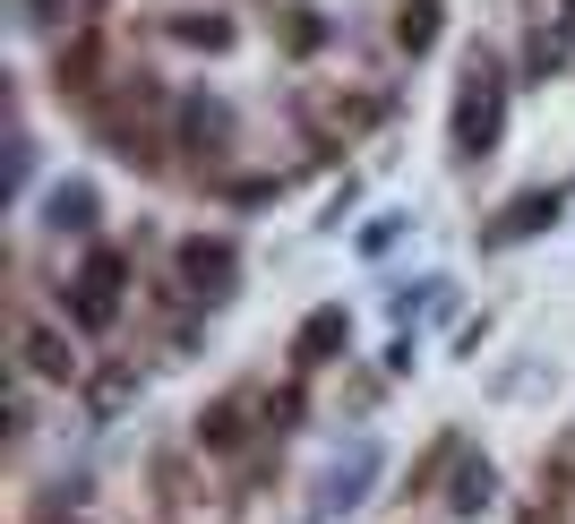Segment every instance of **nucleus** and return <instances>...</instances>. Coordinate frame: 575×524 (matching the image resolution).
<instances>
[{
    "instance_id": "obj_1",
    "label": "nucleus",
    "mask_w": 575,
    "mask_h": 524,
    "mask_svg": "<svg viewBox=\"0 0 575 524\" xmlns=\"http://www.w3.org/2000/svg\"><path fill=\"white\" fill-rule=\"evenodd\" d=\"M464 87H473V95H464V112H455V147L473 155V147H490V130H498V78H490V61H473Z\"/></svg>"
},
{
    "instance_id": "obj_2",
    "label": "nucleus",
    "mask_w": 575,
    "mask_h": 524,
    "mask_svg": "<svg viewBox=\"0 0 575 524\" xmlns=\"http://www.w3.org/2000/svg\"><path fill=\"white\" fill-rule=\"evenodd\" d=\"M542 224H558V190L515 198V206H507V224H498V241H524V232H542Z\"/></svg>"
},
{
    "instance_id": "obj_3",
    "label": "nucleus",
    "mask_w": 575,
    "mask_h": 524,
    "mask_svg": "<svg viewBox=\"0 0 575 524\" xmlns=\"http://www.w3.org/2000/svg\"><path fill=\"white\" fill-rule=\"evenodd\" d=\"M27 353H34V370H43V379H69V370H78V353H69L61 335H43V328L27 335Z\"/></svg>"
},
{
    "instance_id": "obj_4",
    "label": "nucleus",
    "mask_w": 575,
    "mask_h": 524,
    "mask_svg": "<svg viewBox=\"0 0 575 524\" xmlns=\"http://www.w3.org/2000/svg\"><path fill=\"white\" fill-rule=\"evenodd\" d=\"M335 335H344V310H319V319L301 328V361H319L326 344H335Z\"/></svg>"
},
{
    "instance_id": "obj_5",
    "label": "nucleus",
    "mask_w": 575,
    "mask_h": 524,
    "mask_svg": "<svg viewBox=\"0 0 575 524\" xmlns=\"http://www.w3.org/2000/svg\"><path fill=\"white\" fill-rule=\"evenodd\" d=\"M395 34H404V43H413V52H421V43L438 34V9H430V0H413V9H404V27H395Z\"/></svg>"
}]
</instances>
